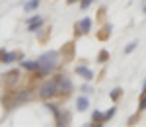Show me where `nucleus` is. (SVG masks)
<instances>
[{
  "label": "nucleus",
  "instance_id": "1",
  "mask_svg": "<svg viewBox=\"0 0 146 127\" xmlns=\"http://www.w3.org/2000/svg\"><path fill=\"white\" fill-rule=\"evenodd\" d=\"M56 65H58V53H56V51L43 53V55L39 57V74H41V76L51 74V72L56 69Z\"/></svg>",
  "mask_w": 146,
  "mask_h": 127
},
{
  "label": "nucleus",
  "instance_id": "2",
  "mask_svg": "<svg viewBox=\"0 0 146 127\" xmlns=\"http://www.w3.org/2000/svg\"><path fill=\"white\" fill-rule=\"evenodd\" d=\"M55 94H58V80L56 78L47 80L41 84V88H39V96L41 98H53Z\"/></svg>",
  "mask_w": 146,
  "mask_h": 127
},
{
  "label": "nucleus",
  "instance_id": "3",
  "mask_svg": "<svg viewBox=\"0 0 146 127\" xmlns=\"http://www.w3.org/2000/svg\"><path fill=\"white\" fill-rule=\"evenodd\" d=\"M56 80H58V94H70L72 92V82H70V78H68L66 74L56 76Z\"/></svg>",
  "mask_w": 146,
  "mask_h": 127
},
{
  "label": "nucleus",
  "instance_id": "4",
  "mask_svg": "<svg viewBox=\"0 0 146 127\" xmlns=\"http://www.w3.org/2000/svg\"><path fill=\"white\" fill-rule=\"evenodd\" d=\"M92 29V18H84L82 22L76 23V33H88Z\"/></svg>",
  "mask_w": 146,
  "mask_h": 127
},
{
  "label": "nucleus",
  "instance_id": "5",
  "mask_svg": "<svg viewBox=\"0 0 146 127\" xmlns=\"http://www.w3.org/2000/svg\"><path fill=\"white\" fill-rule=\"evenodd\" d=\"M41 25H43V18H39V16H33V18L27 20V29L29 31H37Z\"/></svg>",
  "mask_w": 146,
  "mask_h": 127
},
{
  "label": "nucleus",
  "instance_id": "6",
  "mask_svg": "<svg viewBox=\"0 0 146 127\" xmlns=\"http://www.w3.org/2000/svg\"><path fill=\"white\" fill-rule=\"evenodd\" d=\"M76 74H80L84 80H92V78H94V72H92L88 67H84V65H78V67H76Z\"/></svg>",
  "mask_w": 146,
  "mask_h": 127
},
{
  "label": "nucleus",
  "instance_id": "7",
  "mask_svg": "<svg viewBox=\"0 0 146 127\" xmlns=\"http://www.w3.org/2000/svg\"><path fill=\"white\" fill-rule=\"evenodd\" d=\"M92 119H94V123H92V125H103V123L107 121V119H105V114H101L100 110H96V112H94Z\"/></svg>",
  "mask_w": 146,
  "mask_h": 127
},
{
  "label": "nucleus",
  "instance_id": "8",
  "mask_svg": "<svg viewBox=\"0 0 146 127\" xmlns=\"http://www.w3.org/2000/svg\"><path fill=\"white\" fill-rule=\"evenodd\" d=\"M76 108H78L80 112L88 110V108H90V100H88V96H80L78 100H76Z\"/></svg>",
  "mask_w": 146,
  "mask_h": 127
},
{
  "label": "nucleus",
  "instance_id": "9",
  "mask_svg": "<svg viewBox=\"0 0 146 127\" xmlns=\"http://www.w3.org/2000/svg\"><path fill=\"white\" fill-rule=\"evenodd\" d=\"M22 67L27 69V70H39V59H37V61H23Z\"/></svg>",
  "mask_w": 146,
  "mask_h": 127
},
{
  "label": "nucleus",
  "instance_id": "10",
  "mask_svg": "<svg viewBox=\"0 0 146 127\" xmlns=\"http://www.w3.org/2000/svg\"><path fill=\"white\" fill-rule=\"evenodd\" d=\"M37 6H39V0H29V2H25V4H23V10H25V12H31V10H35Z\"/></svg>",
  "mask_w": 146,
  "mask_h": 127
},
{
  "label": "nucleus",
  "instance_id": "11",
  "mask_svg": "<svg viewBox=\"0 0 146 127\" xmlns=\"http://www.w3.org/2000/svg\"><path fill=\"white\" fill-rule=\"evenodd\" d=\"M136 45H138V41H133V43H129V45L125 47V53H127V55H129V53H133V51L136 49Z\"/></svg>",
  "mask_w": 146,
  "mask_h": 127
},
{
  "label": "nucleus",
  "instance_id": "12",
  "mask_svg": "<svg viewBox=\"0 0 146 127\" xmlns=\"http://www.w3.org/2000/svg\"><path fill=\"white\" fill-rule=\"evenodd\" d=\"M27 98H29V94H27V92L16 94V102H23V100H27Z\"/></svg>",
  "mask_w": 146,
  "mask_h": 127
},
{
  "label": "nucleus",
  "instance_id": "13",
  "mask_svg": "<svg viewBox=\"0 0 146 127\" xmlns=\"http://www.w3.org/2000/svg\"><path fill=\"white\" fill-rule=\"evenodd\" d=\"M121 92H123L121 88H113V90H111V92H109V94H111V98H113V100H117V98L121 96Z\"/></svg>",
  "mask_w": 146,
  "mask_h": 127
},
{
  "label": "nucleus",
  "instance_id": "14",
  "mask_svg": "<svg viewBox=\"0 0 146 127\" xmlns=\"http://www.w3.org/2000/svg\"><path fill=\"white\" fill-rule=\"evenodd\" d=\"M115 112H117V108H109V110L105 112V119H111V117L115 116Z\"/></svg>",
  "mask_w": 146,
  "mask_h": 127
},
{
  "label": "nucleus",
  "instance_id": "15",
  "mask_svg": "<svg viewBox=\"0 0 146 127\" xmlns=\"http://www.w3.org/2000/svg\"><path fill=\"white\" fill-rule=\"evenodd\" d=\"M107 57H109V55H107V51H101L100 57H98V61H100V63H105V61H107Z\"/></svg>",
  "mask_w": 146,
  "mask_h": 127
},
{
  "label": "nucleus",
  "instance_id": "16",
  "mask_svg": "<svg viewBox=\"0 0 146 127\" xmlns=\"http://www.w3.org/2000/svg\"><path fill=\"white\" fill-rule=\"evenodd\" d=\"M138 110H140V112L146 110V92H144V98H140V106H138Z\"/></svg>",
  "mask_w": 146,
  "mask_h": 127
},
{
  "label": "nucleus",
  "instance_id": "17",
  "mask_svg": "<svg viewBox=\"0 0 146 127\" xmlns=\"http://www.w3.org/2000/svg\"><path fill=\"white\" fill-rule=\"evenodd\" d=\"M92 2H94V0H82V2H80V6H82V8H88Z\"/></svg>",
  "mask_w": 146,
  "mask_h": 127
},
{
  "label": "nucleus",
  "instance_id": "18",
  "mask_svg": "<svg viewBox=\"0 0 146 127\" xmlns=\"http://www.w3.org/2000/svg\"><path fill=\"white\" fill-rule=\"evenodd\" d=\"M142 14H146V0H144V4H142Z\"/></svg>",
  "mask_w": 146,
  "mask_h": 127
},
{
  "label": "nucleus",
  "instance_id": "19",
  "mask_svg": "<svg viewBox=\"0 0 146 127\" xmlns=\"http://www.w3.org/2000/svg\"><path fill=\"white\" fill-rule=\"evenodd\" d=\"M146 92V80H144V86H142V94Z\"/></svg>",
  "mask_w": 146,
  "mask_h": 127
},
{
  "label": "nucleus",
  "instance_id": "20",
  "mask_svg": "<svg viewBox=\"0 0 146 127\" xmlns=\"http://www.w3.org/2000/svg\"><path fill=\"white\" fill-rule=\"evenodd\" d=\"M68 4H74V2H78V0H66Z\"/></svg>",
  "mask_w": 146,
  "mask_h": 127
}]
</instances>
